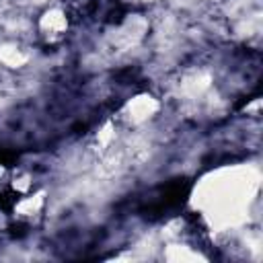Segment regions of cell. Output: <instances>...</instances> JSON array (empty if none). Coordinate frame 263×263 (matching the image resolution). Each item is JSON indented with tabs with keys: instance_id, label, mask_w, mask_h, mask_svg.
Returning a JSON list of instances; mask_svg holds the SVG:
<instances>
[{
	"instance_id": "cell-1",
	"label": "cell",
	"mask_w": 263,
	"mask_h": 263,
	"mask_svg": "<svg viewBox=\"0 0 263 263\" xmlns=\"http://www.w3.org/2000/svg\"><path fill=\"white\" fill-rule=\"evenodd\" d=\"M66 16H64V12L62 10H58V8H51V10H47L43 16H41V31L45 33V35H49V37H55V35H62L64 31H66Z\"/></svg>"
},
{
	"instance_id": "cell-2",
	"label": "cell",
	"mask_w": 263,
	"mask_h": 263,
	"mask_svg": "<svg viewBox=\"0 0 263 263\" xmlns=\"http://www.w3.org/2000/svg\"><path fill=\"white\" fill-rule=\"evenodd\" d=\"M154 111H156V103L150 97H138L127 105V117L132 121H144Z\"/></svg>"
},
{
	"instance_id": "cell-3",
	"label": "cell",
	"mask_w": 263,
	"mask_h": 263,
	"mask_svg": "<svg viewBox=\"0 0 263 263\" xmlns=\"http://www.w3.org/2000/svg\"><path fill=\"white\" fill-rule=\"evenodd\" d=\"M41 205H43L41 195H31L18 203V212H21V216H35L41 210Z\"/></svg>"
}]
</instances>
